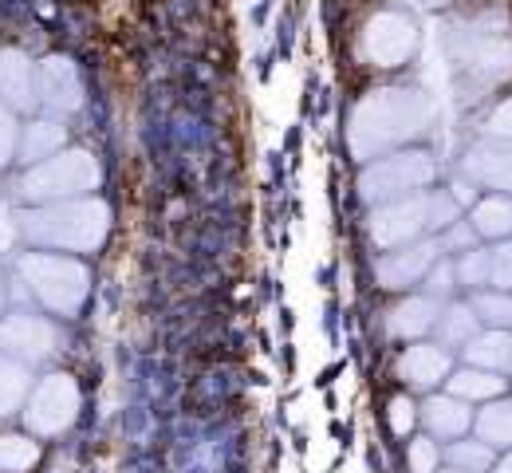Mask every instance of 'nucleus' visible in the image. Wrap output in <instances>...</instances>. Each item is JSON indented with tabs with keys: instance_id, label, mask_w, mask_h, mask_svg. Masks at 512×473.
<instances>
[{
	"instance_id": "5701e85b",
	"label": "nucleus",
	"mask_w": 512,
	"mask_h": 473,
	"mask_svg": "<svg viewBox=\"0 0 512 473\" xmlns=\"http://www.w3.org/2000/svg\"><path fill=\"white\" fill-rule=\"evenodd\" d=\"M473 229L481 237H509L512 233V198H489L473 209Z\"/></svg>"
},
{
	"instance_id": "f8f14e48",
	"label": "nucleus",
	"mask_w": 512,
	"mask_h": 473,
	"mask_svg": "<svg viewBox=\"0 0 512 473\" xmlns=\"http://www.w3.org/2000/svg\"><path fill=\"white\" fill-rule=\"evenodd\" d=\"M438 253H442V241H410L398 253H386L383 261H379V269H375L379 272V284L383 288H410V284H418L426 272L434 269Z\"/></svg>"
},
{
	"instance_id": "4c0bfd02",
	"label": "nucleus",
	"mask_w": 512,
	"mask_h": 473,
	"mask_svg": "<svg viewBox=\"0 0 512 473\" xmlns=\"http://www.w3.org/2000/svg\"><path fill=\"white\" fill-rule=\"evenodd\" d=\"M509 367H512V359H509Z\"/></svg>"
},
{
	"instance_id": "9d476101",
	"label": "nucleus",
	"mask_w": 512,
	"mask_h": 473,
	"mask_svg": "<svg viewBox=\"0 0 512 473\" xmlns=\"http://www.w3.org/2000/svg\"><path fill=\"white\" fill-rule=\"evenodd\" d=\"M40 107L48 115H71L83 107V79L67 56H52L40 64Z\"/></svg>"
},
{
	"instance_id": "72a5a7b5",
	"label": "nucleus",
	"mask_w": 512,
	"mask_h": 473,
	"mask_svg": "<svg viewBox=\"0 0 512 473\" xmlns=\"http://www.w3.org/2000/svg\"><path fill=\"white\" fill-rule=\"evenodd\" d=\"M449 280H453V269H438V272H434V284H430V292H434V296H438V292H449V288H453Z\"/></svg>"
},
{
	"instance_id": "7ed1b4c3",
	"label": "nucleus",
	"mask_w": 512,
	"mask_h": 473,
	"mask_svg": "<svg viewBox=\"0 0 512 473\" xmlns=\"http://www.w3.org/2000/svg\"><path fill=\"white\" fill-rule=\"evenodd\" d=\"M103 170L99 158L87 150H60L36 166L24 170L20 178V198L32 205H52V202H71L83 198L91 190H99Z\"/></svg>"
},
{
	"instance_id": "393cba45",
	"label": "nucleus",
	"mask_w": 512,
	"mask_h": 473,
	"mask_svg": "<svg viewBox=\"0 0 512 473\" xmlns=\"http://www.w3.org/2000/svg\"><path fill=\"white\" fill-rule=\"evenodd\" d=\"M477 320H481V316L473 312V304H469V308H461V304H457V308L442 312V320H438L442 343H449V347H453V343H457V347H461V343H469V339L477 336Z\"/></svg>"
},
{
	"instance_id": "412c9836",
	"label": "nucleus",
	"mask_w": 512,
	"mask_h": 473,
	"mask_svg": "<svg viewBox=\"0 0 512 473\" xmlns=\"http://www.w3.org/2000/svg\"><path fill=\"white\" fill-rule=\"evenodd\" d=\"M505 391V379H497L493 371H485V367H465V371H457L453 379H449V395H457V399H497Z\"/></svg>"
},
{
	"instance_id": "f704fd0d",
	"label": "nucleus",
	"mask_w": 512,
	"mask_h": 473,
	"mask_svg": "<svg viewBox=\"0 0 512 473\" xmlns=\"http://www.w3.org/2000/svg\"><path fill=\"white\" fill-rule=\"evenodd\" d=\"M497 473H512V454L505 458V462H501V466H497Z\"/></svg>"
},
{
	"instance_id": "e433bc0d",
	"label": "nucleus",
	"mask_w": 512,
	"mask_h": 473,
	"mask_svg": "<svg viewBox=\"0 0 512 473\" xmlns=\"http://www.w3.org/2000/svg\"><path fill=\"white\" fill-rule=\"evenodd\" d=\"M446 473H469V470H457V466H453V470H446Z\"/></svg>"
},
{
	"instance_id": "c85d7f7f",
	"label": "nucleus",
	"mask_w": 512,
	"mask_h": 473,
	"mask_svg": "<svg viewBox=\"0 0 512 473\" xmlns=\"http://www.w3.org/2000/svg\"><path fill=\"white\" fill-rule=\"evenodd\" d=\"M16 146H20V131H16V115H12V107H8L4 99H0V166H8V162H12Z\"/></svg>"
},
{
	"instance_id": "aec40b11",
	"label": "nucleus",
	"mask_w": 512,
	"mask_h": 473,
	"mask_svg": "<svg viewBox=\"0 0 512 473\" xmlns=\"http://www.w3.org/2000/svg\"><path fill=\"white\" fill-rule=\"evenodd\" d=\"M28 383H32V379H28V367H24L20 359H12V355L0 351V418L24 406Z\"/></svg>"
},
{
	"instance_id": "9b49d317",
	"label": "nucleus",
	"mask_w": 512,
	"mask_h": 473,
	"mask_svg": "<svg viewBox=\"0 0 512 473\" xmlns=\"http://www.w3.org/2000/svg\"><path fill=\"white\" fill-rule=\"evenodd\" d=\"M0 99L12 111H36L40 107V64H32L16 48L0 52Z\"/></svg>"
},
{
	"instance_id": "39448f33",
	"label": "nucleus",
	"mask_w": 512,
	"mask_h": 473,
	"mask_svg": "<svg viewBox=\"0 0 512 473\" xmlns=\"http://www.w3.org/2000/svg\"><path fill=\"white\" fill-rule=\"evenodd\" d=\"M20 276L28 292L56 316H75L91 292L87 265L75 257H60V253H28L20 261Z\"/></svg>"
},
{
	"instance_id": "2f4dec72",
	"label": "nucleus",
	"mask_w": 512,
	"mask_h": 473,
	"mask_svg": "<svg viewBox=\"0 0 512 473\" xmlns=\"http://www.w3.org/2000/svg\"><path fill=\"white\" fill-rule=\"evenodd\" d=\"M493 284L512 288V245H505V249L493 253Z\"/></svg>"
},
{
	"instance_id": "2eb2a0df",
	"label": "nucleus",
	"mask_w": 512,
	"mask_h": 473,
	"mask_svg": "<svg viewBox=\"0 0 512 473\" xmlns=\"http://www.w3.org/2000/svg\"><path fill=\"white\" fill-rule=\"evenodd\" d=\"M465 174L489 190H509L512 194V146L501 142H489V146H477L469 158H465Z\"/></svg>"
},
{
	"instance_id": "0eeeda50",
	"label": "nucleus",
	"mask_w": 512,
	"mask_h": 473,
	"mask_svg": "<svg viewBox=\"0 0 512 473\" xmlns=\"http://www.w3.org/2000/svg\"><path fill=\"white\" fill-rule=\"evenodd\" d=\"M430 182H434V158L422 150H406L371 162L359 178V194L367 202H394L406 194H422V186Z\"/></svg>"
},
{
	"instance_id": "f03ea898",
	"label": "nucleus",
	"mask_w": 512,
	"mask_h": 473,
	"mask_svg": "<svg viewBox=\"0 0 512 473\" xmlns=\"http://www.w3.org/2000/svg\"><path fill=\"white\" fill-rule=\"evenodd\" d=\"M20 233L56 253H95L111 233V209L99 198H71V202L36 205L20 217Z\"/></svg>"
},
{
	"instance_id": "bb28decb",
	"label": "nucleus",
	"mask_w": 512,
	"mask_h": 473,
	"mask_svg": "<svg viewBox=\"0 0 512 473\" xmlns=\"http://www.w3.org/2000/svg\"><path fill=\"white\" fill-rule=\"evenodd\" d=\"M473 312L493 328H512V296L505 292H481L473 300Z\"/></svg>"
},
{
	"instance_id": "6ab92c4d",
	"label": "nucleus",
	"mask_w": 512,
	"mask_h": 473,
	"mask_svg": "<svg viewBox=\"0 0 512 473\" xmlns=\"http://www.w3.org/2000/svg\"><path fill=\"white\" fill-rule=\"evenodd\" d=\"M465 359H469L473 367L501 371V367H509V359H512V336L505 332V328L485 332V336H473L469 343H465Z\"/></svg>"
},
{
	"instance_id": "4be33fe9",
	"label": "nucleus",
	"mask_w": 512,
	"mask_h": 473,
	"mask_svg": "<svg viewBox=\"0 0 512 473\" xmlns=\"http://www.w3.org/2000/svg\"><path fill=\"white\" fill-rule=\"evenodd\" d=\"M40 462L36 434H0V473H28Z\"/></svg>"
},
{
	"instance_id": "c9c22d12",
	"label": "nucleus",
	"mask_w": 512,
	"mask_h": 473,
	"mask_svg": "<svg viewBox=\"0 0 512 473\" xmlns=\"http://www.w3.org/2000/svg\"><path fill=\"white\" fill-rule=\"evenodd\" d=\"M0 304H4V280H0Z\"/></svg>"
},
{
	"instance_id": "20e7f679",
	"label": "nucleus",
	"mask_w": 512,
	"mask_h": 473,
	"mask_svg": "<svg viewBox=\"0 0 512 473\" xmlns=\"http://www.w3.org/2000/svg\"><path fill=\"white\" fill-rule=\"evenodd\" d=\"M457 221V202L446 194H406L379 205L371 213V241L383 249H402L430 229H446Z\"/></svg>"
},
{
	"instance_id": "6e6552de",
	"label": "nucleus",
	"mask_w": 512,
	"mask_h": 473,
	"mask_svg": "<svg viewBox=\"0 0 512 473\" xmlns=\"http://www.w3.org/2000/svg\"><path fill=\"white\" fill-rule=\"evenodd\" d=\"M414 48H418V24L406 12H379V16H371L363 24L359 52L375 68H398V64H406Z\"/></svg>"
},
{
	"instance_id": "4468645a",
	"label": "nucleus",
	"mask_w": 512,
	"mask_h": 473,
	"mask_svg": "<svg viewBox=\"0 0 512 473\" xmlns=\"http://www.w3.org/2000/svg\"><path fill=\"white\" fill-rule=\"evenodd\" d=\"M449 375V355L442 347H430V343H414L398 355V379L418 387V391H430L438 387Z\"/></svg>"
},
{
	"instance_id": "dca6fc26",
	"label": "nucleus",
	"mask_w": 512,
	"mask_h": 473,
	"mask_svg": "<svg viewBox=\"0 0 512 473\" xmlns=\"http://www.w3.org/2000/svg\"><path fill=\"white\" fill-rule=\"evenodd\" d=\"M434 324H438V300H434V296H410V300H402V304L386 316V332L398 339L426 336Z\"/></svg>"
},
{
	"instance_id": "f257e3e1",
	"label": "nucleus",
	"mask_w": 512,
	"mask_h": 473,
	"mask_svg": "<svg viewBox=\"0 0 512 473\" xmlns=\"http://www.w3.org/2000/svg\"><path fill=\"white\" fill-rule=\"evenodd\" d=\"M430 123V103L422 91L410 87H383L367 95L347 127V146L355 158H375L406 138L422 135Z\"/></svg>"
},
{
	"instance_id": "a878e982",
	"label": "nucleus",
	"mask_w": 512,
	"mask_h": 473,
	"mask_svg": "<svg viewBox=\"0 0 512 473\" xmlns=\"http://www.w3.org/2000/svg\"><path fill=\"white\" fill-rule=\"evenodd\" d=\"M449 462H453L457 470L481 473L493 466V446H489V442H453V446H449Z\"/></svg>"
},
{
	"instance_id": "f3484780",
	"label": "nucleus",
	"mask_w": 512,
	"mask_h": 473,
	"mask_svg": "<svg viewBox=\"0 0 512 473\" xmlns=\"http://www.w3.org/2000/svg\"><path fill=\"white\" fill-rule=\"evenodd\" d=\"M422 422H426V430L438 434V438H461V434L473 426V414H469L465 399H457V395H438V399H430V403L422 406Z\"/></svg>"
},
{
	"instance_id": "a211bd4d",
	"label": "nucleus",
	"mask_w": 512,
	"mask_h": 473,
	"mask_svg": "<svg viewBox=\"0 0 512 473\" xmlns=\"http://www.w3.org/2000/svg\"><path fill=\"white\" fill-rule=\"evenodd\" d=\"M60 150H64V127L52 123V119L32 123V127L20 135V146H16V154H20L24 166H36V162H44V158H52V154H60Z\"/></svg>"
},
{
	"instance_id": "423d86ee",
	"label": "nucleus",
	"mask_w": 512,
	"mask_h": 473,
	"mask_svg": "<svg viewBox=\"0 0 512 473\" xmlns=\"http://www.w3.org/2000/svg\"><path fill=\"white\" fill-rule=\"evenodd\" d=\"M79 406H83L79 383L67 371H52L24 399V426L36 438H56V434L71 430V422L79 418Z\"/></svg>"
},
{
	"instance_id": "b1692460",
	"label": "nucleus",
	"mask_w": 512,
	"mask_h": 473,
	"mask_svg": "<svg viewBox=\"0 0 512 473\" xmlns=\"http://www.w3.org/2000/svg\"><path fill=\"white\" fill-rule=\"evenodd\" d=\"M477 434L489 446H512V403H493L489 410H481Z\"/></svg>"
},
{
	"instance_id": "ddd939ff",
	"label": "nucleus",
	"mask_w": 512,
	"mask_h": 473,
	"mask_svg": "<svg viewBox=\"0 0 512 473\" xmlns=\"http://www.w3.org/2000/svg\"><path fill=\"white\" fill-rule=\"evenodd\" d=\"M457 60L465 68L497 79V75H509L512 71V44L505 36H497V32H465L457 40Z\"/></svg>"
},
{
	"instance_id": "c756f323",
	"label": "nucleus",
	"mask_w": 512,
	"mask_h": 473,
	"mask_svg": "<svg viewBox=\"0 0 512 473\" xmlns=\"http://www.w3.org/2000/svg\"><path fill=\"white\" fill-rule=\"evenodd\" d=\"M406 458H410V473H434L438 470V458H442V454H438V446H434L430 438H414Z\"/></svg>"
},
{
	"instance_id": "473e14b6",
	"label": "nucleus",
	"mask_w": 512,
	"mask_h": 473,
	"mask_svg": "<svg viewBox=\"0 0 512 473\" xmlns=\"http://www.w3.org/2000/svg\"><path fill=\"white\" fill-rule=\"evenodd\" d=\"M489 135L497 138H512V99H505L493 115H489Z\"/></svg>"
},
{
	"instance_id": "cd10ccee",
	"label": "nucleus",
	"mask_w": 512,
	"mask_h": 473,
	"mask_svg": "<svg viewBox=\"0 0 512 473\" xmlns=\"http://www.w3.org/2000/svg\"><path fill=\"white\" fill-rule=\"evenodd\" d=\"M461 284H489L493 280V253H465L457 265Z\"/></svg>"
},
{
	"instance_id": "7c9ffc66",
	"label": "nucleus",
	"mask_w": 512,
	"mask_h": 473,
	"mask_svg": "<svg viewBox=\"0 0 512 473\" xmlns=\"http://www.w3.org/2000/svg\"><path fill=\"white\" fill-rule=\"evenodd\" d=\"M414 418H418V410H414L410 399H394L390 403V426H394V434H410Z\"/></svg>"
},
{
	"instance_id": "1a4fd4ad",
	"label": "nucleus",
	"mask_w": 512,
	"mask_h": 473,
	"mask_svg": "<svg viewBox=\"0 0 512 473\" xmlns=\"http://www.w3.org/2000/svg\"><path fill=\"white\" fill-rule=\"evenodd\" d=\"M0 351L20 363H44L60 351V332L44 316H4L0 320Z\"/></svg>"
}]
</instances>
